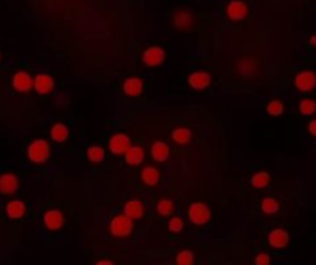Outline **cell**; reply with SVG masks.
<instances>
[{"mask_svg":"<svg viewBox=\"0 0 316 265\" xmlns=\"http://www.w3.org/2000/svg\"><path fill=\"white\" fill-rule=\"evenodd\" d=\"M19 189V179L14 174H2L0 175V194L11 195Z\"/></svg>","mask_w":316,"mask_h":265,"instance_id":"cell-10","label":"cell"},{"mask_svg":"<svg viewBox=\"0 0 316 265\" xmlns=\"http://www.w3.org/2000/svg\"><path fill=\"white\" fill-rule=\"evenodd\" d=\"M295 87L299 92H311L316 88V73L311 70H302L295 76Z\"/></svg>","mask_w":316,"mask_h":265,"instance_id":"cell-4","label":"cell"},{"mask_svg":"<svg viewBox=\"0 0 316 265\" xmlns=\"http://www.w3.org/2000/svg\"><path fill=\"white\" fill-rule=\"evenodd\" d=\"M177 265H193L194 262V254L193 251H189V250H183L177 254Z\"/></svg>","mask_w":316,"mask_h":265,"instance_id":"cell-28","label":"cell"},{"mask_svg":"<svg viewBox=\"0 0 316 265\" xmlns=\"http://www.w3.org/2000/svg\"><path fill=\"white\" fill-rule=\"evenodd\" d=\"M308 132H310V135L316 137V120H311L308 123Z\"/></svg>","mask_w":316,"mask_h":265,"instance_id":"cell-32","label":"cell"},{"mask_svg":"<svg viewBox=\"0 0 316 265\" xmlns=\"http://www.w3.org/2000/svg\"><path fill=\"white\" fill-rule=\"evenodd\" d=\"M310 44H311V45H316V36H311V38H310Z\"/></svg>","mask_w":316,"mask_h":265,"instance_id":"cell-34","label":"cell"},{"mask_svg":"<svg viewBox=\"0 0 316 265\" xmlns=\"http://www.w3.org/2000/svg\"><path fill=\"white\" fill-rule=\"evenodd\" d=\"M187 217L194 225H206L211 220V210L205 203H193L187 210Z\"/></svg>","mask_w":316,"mask_h":265,"instance_id":"cell-3","label":"cell"},{"mask_svg":"<svg viewBox=\"0 0 316 265\" xmlns=\"http://www.w3.org/2000/svg\"><path fill=\"white\" fill-rule=\"evenodd\" d=\"M290 242V236L286 229H282V228H276L273 229L270 234H268V244L273 247V248H286Z\"/></svg>","mask_w":316,"mask_h":265,"instance_id":"cell-8","label":"cell"},{"mask_svg":"<svg viewBox=\"0 0 316 265\" xmlns=\"http://www.w3.org/2000/svg\"><path fill=\"white\" fill-rule=\"evenodd\" d=\"M187 84L196 88V90H205V88L211 85V75L206 72H194L189 75Z\"/></svg>","mask_w":316,"mask_h":265,"instance_id":"cell-11","label":"cell"},{"mask_svg":"<svg viewBox=\"0 0 316 265\" xmlns=\"http://www.w3.org/2000/svg\"><path fill=\"white\" fill-rule=\"evenodd\" d=\"M134 229V220L125 214H118L110 220V233L115 238H128Z\"/></svg>","mask_w":316,"mask_h":265,"instance_id":"cell-2","label":"cell"},{"mask_svg":"<svg viewBox=\"0 0 316 265\" xmlns=\"http://www.w3.org/2000/svg\"><path fill=\"white\" fill-rule=\"evenodd\" d=\"M141 180L147 186H155L158 182H160V172H158V169H155L153 166H146L141 171Z\"/></svg>","mask_w":316,"mask_h":265,"instance_id":"cell-20","label":"cell"},{"mask_svg":"<svg viewBox=\"0 0 316 265\" xmlns=\"http://www.w3.org/2000/svg\"><path fill=\"white\" fill-rule=\"evenodd\" d=\"M299 112L304 116H311L316 113V101L313 100H302L299 103Z\"/></svg>","mask_w":316,"mask_h":265,"instance_id":"cell-27","label":"cell"},{"mask_svg":"<svg viewBox=\"0 0 316 265\" xmlns=\"http://www.w3.org/2000/svg\"><path fill=\"white\" fill-rule=\"evenodd\" d=\"M194 23V16L189 11H178L174 16V25L180 29H189Z\"/></svg>","mask_w":316,"mask_h":265,"instance_id":"cell-19","label":"cell"},{"mask_svg":"<svg viewBox=\"0 0 316 265\" xmlns=\"http://www.w3.org/2000/svg\"><path fill=\"white\" fill-rule=\"evenodd\" d=\"M283 104H282V101H279V100H273L268 106H267V112H268V115H271V116H279V115H282L283 113Z\"/></svg>","mask_w":316,"mask_h":265,"instance_id":"cell-29","label":"cell"},{"mask_svg":"<svg viewBox=\"0 0 316 265\" xmlns=\"http://www.w3.org/2000/svg\"><path fill=\"white\" fill-rule=\"evenodd\" d=\"M156 211L162 216H171L175 211V205L171 198H162L156 205Z\"/></svg>","mask_w":316,"mask_h":265,"instance_id":"cell-24","label":"cell"},{"mask_svg":"<svg viewBox=\"0 0 316 265\" xmlns=\"http://www.w3.org/2000/svg\"><path fill=\"white\" fill-rule=\"evenodd\" d=\"M143 81L140 78H128L122 84V90L129 96H140L143 93Z\"/></svg>","mask_w":316,"mask_h":265,"instance_id":"cell-16","label":"cell"},{"mask_svg":"<svg viewBox=\"0 0 316 265\" xmlns=\"http://www.w3.org/2000/svg\"><path fill=\"white\" fill-rule=\"evenodd\" d=\"M166 53L162 47H149L144 53H143V62L147 67H158L165 62Z\"/></svg>","mask_w":316,"mask_h":265,"instance_id":"cell-6","label":"cell"},{"mask_svg":"<svg viewBox=\"0 0 316 265\" xmlns=\"http://www.w3.org/2000/svg\"><path fill=\"white\" fill-rule=\"evenodd\" d=\"M124 214L128 216L129 219L132 220H137V219H141L143 214H144V205L141 200L138 198H131L125 202L124 205Z\"/></svg>","mask_w":316,"mask_h":265,"instance_id":"cell-13","label":"cell"},{"mask_svg":"<svg viewBox=\"0 0 316 265\" xmlns=\"http://www.w3.org/2000/svg\"><path fill=\"white\" fill-rule=\"evenodd\" d=\"M44 223L48 229L56 231V229H60L62 226H64L66 219H64V214H62L59 210H50L44 216Z\"/></svg>","mask_w":316,"mask_h":265,"instance_id":"cell-12","label":"cell"},{"mask_svg":"<svg viewBox=\"0 0 316 265\" xmlns=\"http://www.w3.org/2000/svg\"><path fill=\"white\" fill-rule=\"evenodd\" d=\"M183 229V220L180 217H172L169 222V231L172 233H180Z\"/></svg>","mask_w":316,"mask_h":265,"instance_id":"cell-30","label":"cell"},{"mask_svg":"<svg viewBox=\"0 0 316 265\" xmlns=\"http://www.w3.org/2000/svg\"><path fill=\"white\" fill-rule=\"evenodd\" d=\"M227 14L234 22L243 20L248 16V7L245 5V2H242V0H233V2L228 4Z\"/></svg>","mask_w":316,"mask_h":265,"instance_id":"cell-9","label":"cell"},{"mask_svg":"<svg viewBox=\"0 0 316 265\" xmlns=\"http://www.w3.org/2000/svg\"><path fill=\"white\" fill-rule=\"evenodd\" d=\"M97 265H113V262H110V260H100V262H97Z\"/></svg>","mask_w":316,"mask_h":265,"instance_id":"cell-33","label":"cell"},{"mask_svg":"<svg viewBox=\"0 0 316 265\" xmlns=\"http://www.w3.org/2000/svg\"><path fill=\"white\" fill-rule=\"evenodd\" d=\"M54 88V79L50 75L41 73L35 78V90L41 95H47Z\"/></svg>","mask_w":316,"mask_h":265,"instance_id":"cell-14","label":"cell"},{"mask_svg":"<svg viewBox=\"0 0 316 265\" xmlns=\"http://www.w3.org/2000/svg\"><path fill=\"white\" fill-rule=\"evenodd\" d=\"M131 138L125 134H115L109 141V149L115 155H125V152L131 149Z\"/></svg>","mask_w":316,"mask_h":265,"instance_id":"cell-5","label":"cell"},{"mask_svg":"<svg viewBox=\"0 0 316 265\" xmlns=\"http://www.w3.org/2000/svg\"><path fill=\"white\" fill-rule=\"evenodd\" d=\"M261 208L265 214H276L279 211V202L274 197H265L261 203Z\"/></svg>","mask_w":316,"mask_h":265,"instance_id":"cell-25","label":"cell"},{"mask_svg":"<svg viewBox=\"0 0 316 265\" xmlns=\"http://www.w3.org/2000/svg\"><path fill=\"white\" fill-rule=\"evenodd\" d=\"M144 155H146V152H144V149L141 146H131V149L125 152V155H124V160H125V163H128V164L138 166V164L143 163Z\"/></svg>","mask_w":316,"mask_h":265,"instance_id":"cell-17","label":"cell"},{"mask_svg":"<svg viewBox=\"0 0 316 265\" xmlns=\"http://www.w3.org/2000/svg\"><path fill=\"white\" fill-rule=\"evenodd\" d=\"M150 154H152V158L158 163H163L169 158V146L165 143V141H155L152 144V149H150Z\"/></svg>","mask_w":316,"mask_h":265,"instance_id":"cell-15","label":"cell"},{"mask_svg":"<svg viewBox=\"0 0 316 265\" xmlns=\"http://www.w3.org/2000/svg\"><path fill=\"white\" fill-rule=\"evenodd\" d=\"M13 87L17 92L26 93L35 87V79L31 78L28 72H17L13 78Z\"/></svg>","mask_w":316,"mask_h":265,"instance_id":"cell-7","label":"cell"},{"mask_svg":"<svg viewBox=\"0 0 316 265\" xmlns=\"http://www.w3.org/2000/svg\"><path fill=\"white\" fill-rule=\"evenodd\" d=\"M26 154H28L29 161H33L36 164H42V163H47L50 160L51 147L45 140H35L28 146Z\"/></svg>","mask_w":316,"mask_h":265,"instance_id":"cell-1","label":"cell"},{"mask_svg":"<svg viewBox=\"0 0 316 265\" xmlns=\"http://www.w3.org/2000/svg\"><path fill=\"white\" fill-rule=\"evenodd\" d=\"M87 157L93 163H101L106 157V152H104V149L101 146H90L88 151H87Z\"/></svg>","mask_w":316,"mask_h":265,"instance_id":"cell-26","label":"cell"},{"mask_svg":"<svg viewBox=\"0 0 316 265\" xmlns=\"http://www.w3.org/2000/svg\"><path fill=\"white\" fill-rule=\"evenodd\" d=\"M51 138L56 141V143H64L67 138H69V129L66 124L62 123H57L51 127Z\"/></svg>","mask_w":316,"mask_h":265,"instance_id":"cell-22","label":"cell"},{"mask_svg":"<svg viewBox=\"0 0 316 265\" xmlns=\"http://www.w3.org/2000/svg\"><path fill=\"white\" fill-rule=\"evenodd\" d=\"M270 256L267 254V253H261V254H258L256 256V265H270Z\"/></svg>","mask_w":316,"mask_h":265,"instance_id":"cell-31","label":"cell"},{"mask_svg":"<svg viewBox=\"0 0 316 265\" xmlns=\"http://www.w3.org/2000/svg\"><path fill=\"white\" fill-rule=\"evenodd\" d=\"M26 206L22 200H13L7 205V214L10 219H20L25 216Z\"/></svg>","mask_w":316,"mask_h":265,"instance_id":"cell-18","label":"cell"},{"mask_svg":"<svg viewBox=\"0 0 316 265\" xmlns=\"http://www.w3.org/2000/svg\"><path fill=\"white\" fill-rule=\"evenodd\" d=\"M172 140L177 143V144H181V146H186L191 143L193 140V134L189 129L186 127H177L172 130Z\"/></svg>","mask_w":316,"mask_h":265,"instance_id":"cell-21","label":"cell"},{"mask_svg":"<svg viewBox=\"0 0 316 265\" xmlns=\"http://www.w3.org/2000/svg\"><path fill=\"white\" fill-rule=\"evenodd\" d=\"M270 182H271V179H270V174H268V172H265V171L256 172L255 175L251 177V185L255 186V188H259V189L267 188Z\"/></svg>","mask_w":316,"mask_h":265,"instance_id":"cell-23","label":"cell"}]
</instances>
